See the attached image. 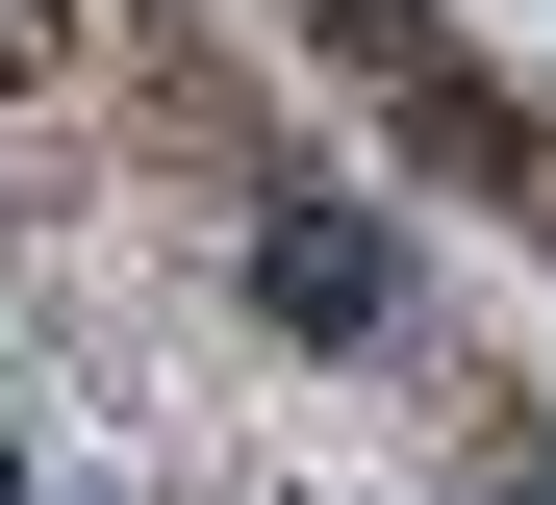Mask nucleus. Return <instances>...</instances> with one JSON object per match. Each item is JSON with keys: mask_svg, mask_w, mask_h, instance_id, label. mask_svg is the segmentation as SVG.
Here are the masks:
<instances>
[{"mask_svg": "<svg viewBox=\"0 0 556 505\" xmlns=\"http://www.w3.org/2000/svg\"><path fill=\"white\" fill-rule=\"evenodd\" d=\"M455 505H556V455H506V480H455Z\"/></svg>", "mask_w": 556, "mask_h": 505, "instance_id": "nucleus-2", "label": "nucleus"}, {"mask_svg": "<svg viewBox=\"0 0 556 505\" xmlns=\"http://www.w3.org/2000/svg\"><path fill=\"white\" fill-rule=\"evenodd\" d=\"M253 303H278L304 354H380V329H405V228H380V202H304V177H278V202H253Z\"/></svg>", "mask_w": 556, "mask_h": 505, "instance_id": "nucleus-1", "label": "nucleus"}, {"mask_svg": "<svg viewBox=\"0 0 556 505\" xmlns=\"http://www.w3.org/2000/svg\"><path fill=\"white\" fill-rule=\"evenodd\" d=\"M0 505H26V480H0Z\"/></svg>", "mask_w": 556, "mask_h": 505, "instance_id": "nucleus-3", "label": "nucleus"}]
</instances>
